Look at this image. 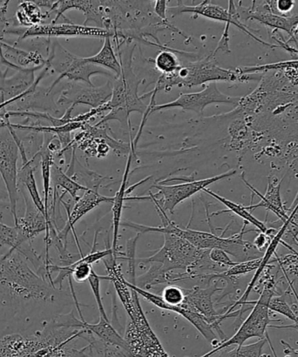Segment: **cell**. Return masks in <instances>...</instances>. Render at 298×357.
<instances>
[{
  "label": "cell",
  "mask_w": 298,
  "mask_h": 357,
  "mask_svg": "<svg viewBox=\"0 0 298 357\" xmlns=\"http://www.w3.org/2000/svg\"><path fill=\"white\" fill-rule=\"evenodd\" d=\"M61 292L31 269L19 252L0 255V295L6 303H54Z\"/></svg>",
  "instance_id": "obj_1"
},
{
  "label": "cell",
  "mask_w": 298,
  "mask_h": 357,
  "mask_svg": "<svg viewBox=\"0 0 298 357\" xmlns=\"http://www.w3.org/2000/svg\"><path fill=\"white\" fill-rule=\"evenodd\" d=\"M262 76L264 73H243L239 68L229 70L221 68L215 56L210 54L198 61L181 65L177 71L170 75H161L156 82V87L150 93H157L161 91L170 92L174 86L191 89L216 82H258L262 79Z\"/></svg>",
  "instance_id": "obj_2"
},
{
  "label": "cell",
  "mask_w": 298,
  "mask_h": 357,
  "mask_svg": "<svg viewBox=\"0 0 298 357\" xmlns=\"http://www.w3.org/2000/svg\"><path fill=\"white\" fill-rule=\"evenodd\" d=\"M160 217L163 220V227H154L140 225L139 232L141 234H174L175 236H181L187 240L189 243H191L193 246L198 248V250H211L214 248H219V250L225 251L226 253L237 259L238 262L250 261L252 259L264 257V254L255 250L253 243L244 240V234L251 231H245L247 222H245L240 233L225 238L223 236H216L213 233L203 232V231L181 229L168 218L166 213L160 215Z\"/></svg>",
  "instance_id": "obj_3"
},
{
  "label": "cell",
  "mask_w": 298,
  "mask_h": 357,
  "mask_svg": "<svg viewBox=\"0 0 298 357\" xmlns=\"http://www.w3.org/2000/svg\"><path fill=\"white\" fill-rule=\"evenodd\" d=\"M72 337L69 328L52 319L33 335L14 334L0 339V357H44Z\"/></svg>",
  "instance_id": "obj_4"
},
{
  "label": "cell",
  "mask_w": 298,
  "mask_h": 357,
  "mask_svg": "<svg viewBox=\"0 0 298 357\" xmlns=\"http://www.w3.org/2000/svg\"><path fill=\"white\" fill-rule=\"evenodd\" d=\"M132 54L133 51L131 54H127L124 61L119 57L122 66L121 75L114 80L113 96L107 103L110 113L98 122V126L106 124L110 121H118L121 124H128L129 128H131L129 117L132 112H138L144 115L148 110L142 96H138L142 79L133 71Z\"/></svg>",
  "instance_id": "obj_5"
},
{
  "label": "cell",
  "mask_w": 298,
  "mask_h": 357,
  "mask_svg": "<svg viewBox=\"0 0 298 357\" xmlns=\"http://www.w3.org/2000/svg\"><path fill=\"white\" fill-rule=\"evenodd\" d=\"M132 292V303L124 306L128 314V324L124 338L127 342L129 355L132 357H170L151 328L143 312L138 294L134 289Z\"/></svg>",
  "instance_id": "obj_6"
},
{
  "label": "cell",
  "mask_w": 298,
  "mask_h": 357,
  "mask_svg": "<svg viewBox=\"0 0 298 357\" xmlns=\"http://www.w3.org/2000/svg\"><path fill=\"white\" fill-rule=\"evenodd\" d=\"M47 59L50 62L51 68L59 73L58 79L47 89L49 93L65 78L72 82H84L90 86H94L91 82V77L94 75H104L117 79V77L107 69L87 61L86 58L71 54L57 41L52 45Z\"/></svg>",
  "instance_id": "obj_7"
},
{
  "label": "cell",
  "mask_w": 298,
  "mask_h": 357,
  "mask_svg": "<svg viewBox=\"0 0 298 357\" xmlns=\"http://www.w3.org/2000/svg\"><path fill=\"white\" fill-rule=\"evenodd\" d=\"M163 246L152 257L138 259L143 264H157L164 274L174 271L187 272L198 260L203 250L174 234H163Z\"/></svg>",
  "instance_id": "obj_8"
},
{
  "label": "cell",
  "mask_w": 298,
  "mask_h": 357,
  "mask_svg": "<svg viewBox=\"0 0 298 357\" xmlns=\"http://www.w3.org/2000/svg\"><path fill=\"white\" fill-rule=\"evenodd\" d=\"M19 156V146L14 141L9 129L6 127L0 128V176L6 185L10 212H12L15 225L19 220L17 212L20 191L19 170H17Z\"/></svg>",
  "instance_id": "obj_9"
},
{
  "label": "cell",
  "mask_w": 298,
  "mask_h": 357,
  "mask_svg": "<svg viewBox=\"0 0 298 357\" xmlns=\"http://www.w3.org/2000/svg\"><path fill=\"white\" fill-rule=\"evenodd\" d=\"M241 97H233L223 93L217 87L216 82L209 83L199 93H181L177 100L166 104L156 105L151 110L154 112L170 108H181L182 110L202 114L205 108L212 104H230L237 107Z\"/></svg>",
  "instance_id": "obj_10"
},
{
  "label": "cell",
  "mask_w": 298,
  "mask_h": 357,
  "mask_svg": "<svg viewBox=\"0 0 298 357\" xmlns=\"http://www.w3.org/2000/svg\"><path fill=\"white\" fill-rule=\"evenodd\" d=\"M237 174V170L232 169L219 176L203 178V180L184 182V183L166 185L163 184L154 185L158 192L154 196L161 195L163 199H157L165 213H173L175 208L186 199L192 197L200 191L208 188L209 185L216 183L224 178L232 177Z\"/></svg>",
  "instance_id": "obj_11"
},
{
  "label": "cell",
  "mask_w": 298,
  "mask_h": 357,
  "mask_svg": "<svg viewBox=\"0 0 298 357\" xmlns=\"http://www.w3.org/2000/svg\"><path fill=\"white\" fill-rule=\"evenodd\" d=\"M7 33H14L19 36V40L28 38L36 37H91L107 38L111 37L110 31L103 28L76 24L73 22L61 24H41L27 28L24 31L6 30Z\"/></svg>",
  "instance_id": "obj_12"
},
{
  "label": "cell",
  "mask_w": 298,
  "mask_h": 357,
  "mask_svg": "<svg viewBox=\"0 0 298 357\" xmlns=\"http://www.w3.org/2000/svg\"><path fill=\"white\" fill-rule=\"evenodd\" d=\"M218 282L216 281L213 285L207 286L206 289L194 287L191 289H185L184 303L187 304L191 309L204 317L210 324L213 325L215 331L218 333L221 342L226 341L227 337L223 331L221 330L220 324L228 317L223 311H217L214 306L213 296L217 291H222L223 288H219Z\"/></svg>",
  "instance_id": "obj_13"
},
{
  "label": "cell",
  "mask_w": 298,
  "mask_h": 357,
  "mask_svg": "<svg viewBox=\"0 0 298 357\" xmlns=\"http://www.w3.org/2000/svg\"><path fill=\"white\" fill-rule=\"evenodd\" d=\"M167 13H170L173 17L182 13H193L195 14V19L198 16H202L207 19L221 21V22H230L244 33L248 35L251 33L250 28L241 23L239 14L237 12V6L232 0L229 1V9H224L222 6L214 5L209 0L202 1L195 6H186L182 1H178L177 6L168 7Z\"/></svg>",
  "instance_id": "obj_14"
},
{
  "label": "cell",
  "mask_w": 298,
  "mask_h": 357,
  "mask_svg": "<svg viewBox=\"0 0 298 357\" xmlns=\"http://www.w3.org/2000/svg\"><path fill=\"white\" fill-rule=\"evenodd\" d=\"M240 20H254L268 27V29L285 31L292 41L298 24V15L286 16L273 12L268 1H253L250 7H237Z\"/></svg>",
  "instance_id": "obj_15"
},
{
  "label": "cell",
  "mask_w": 298,
  "mask_h": 357,
  "mask_svg": "<svg viewBox=\"0 0 298 357\" xmlns=\"http://www.w3.org/2000/svg\"><path fill=\"white\" fill-rule=\"evenodd\" d=\"M114 201V197H107V196L101 195L97 190L89 188L84 192L82 196H80V198L77 199L71 209V205L66 204V202L62 201V198L59 197V202H61L62 204L65 206L68 215V222H66L64 229L59 230V239L62 241L66 245H68V233L70 231H73L80 254H82L79 245L78 238H77L75 231V224L79 220L82 219L83 216H85L87 213H89L90 211H92L93 209L97 208L98 206L100 205L101 203L110 202L113 204Z\"/></svg>",
  "instance_id": "obj_16"
},
{
  "label": "cell",
  "mask_w": 298,
  "mask_h": 357,
  "mask_svg": "<svg viewBox=\"0 0 298 357\" xmlns=\"http://www.w3.org/2000/svg\"><path fill=\"white\" fill-rule=\"evenodd\" d=\"M114 84L107 82L101 86H80L71 84L68 89L62 91L58 100L59 105H87L92 108L103 107L110 100L113 96Z\"/></svg>",
  "instance_id": "obj_17"
},
{
  "label": "cell",
  "mask_w": 298,
  "mask_h": 357,
  "mask_svg": "<svg viewBox=\"0 0 298 357\" xmlns=\"http://www.w3.org/2000/svg\"><path fill=\"white\" fill-rule=\"evenodd\" d=\"M241 178L245 185L253 192V194L261 198V202L258 204L246 206L248 211H253V210L260 208L267 209L268 211L274 213L278 217L283 225V223H285L289 218V210L283 205L281 194H280L283 180L279 181L278 177L269 176L267 190L264 195L258 192L253 185L248 183L246 178H244V173L241 174Z\"/></svg>",
  "instance_id": "obj_18"
},
{
  "label": "cell",
  "mask_w": 298,
  "mask_h": 357,
  "mask_svg": "<svg viewBox=\"0 0 298 357\" xmlns=\"http://www.w3.org/2000/svg\"><path fill=\"white\" fill-rule=\"evenodd\" d=\"M20 190L26 204V213L23 217H19L15 226L24 239L31 243L42 232L45 233V236H48V223L45 216L35 206L30 196L27 194L26 189L21 185Z\"/></svg>",
  "instance_id": "obj_19"
},
{
  "label": "cell",
  "mask_w": 298,
  "mask_h": 357,
  "mask_svg": "<svg viewBox=\"0 0 298 357\" xmlns=\"http://www.w3.org/2000/svg\"><path fill=\"white\" fill-rule=\"evenodd\" d=\"M45 65L47 64L24 68L17 71L16 75L10 77V78H6L7 69L5 73H0V79H1L0 96L6 100L20 96V94L27 92L33 85L35 79H35L34 73L45 68Z\"/></svg>",
  "instance_id": "obj_20"
},
{
  "label": "cell",
  "mask_w": 298,
  "mask_h": 357,
  "mask_svg": "<svg viewBox=\"0 0 298 357\" xmlns=\"http://www.w3.org/2000/svg\"><path fill=\"white\" fill-rule=\"evenodd\" d=\"M0 64H13L21 68H30V65L38 66L47 64V59L37 51L20 50L0 40Z\"/></svg>",
  "instance_id": "obj_21"
},
{
  "label": "cell",
  "mask_w": 298,
  "mask_h": 357,
  "mask_svg": "<svg viewBox=\"0 0 298 357\" xmlns=\"http://www.w3.org/2000/svg\"><path fill=\"white\" fill-rule=\"evenodd\" d=\"M82 328L100 339L101 341L111 345L117 346L128 352V347L125 339L115 330L110 320L104 319L100 317L99 321L96 324H89L86 321H82ZM129 353V352H128Z\"/></svg>",
  "instance_id": "obj_22"
},
{
  "label": "cell",
  "mask_w": 298,
  "mask_h": 357,
  "mask_svg": "<svg viewBox=\"0 0 298 357\" xmlns=\"http://www.w3.org/2000/svg\"><path fill=\"white\" fill-rule=\"evenodd\" d=\"M111 38V37L105 38L103 47L100 51L97 54L86 59L87 61L107 69V71H111L117 79L121 75L122 66L115 54Z\"/></svg>",
  "instance_id": "obj_23"
},
{
  "label": "cell",
  "mask_w": 298,
  "mask_h": 357,
  "mask_svg": "<svg viewBox=\"0 0 298 357\" xmlns=\"http://www.w3.org/2000/svg\"><path fill=\"white\" fill-rule=\"evenodd\" d=\"M0 244L10 248V250L19 252L26 257L29 251L33 250L31 243L24 239L19 229L10 227L0 220Z\"/></svg>",
  "instance_id": "obj_24"
},
{
  "label": "cell",
  "mask_w": 298,
  "mask_h": 357,
  "mask_svg": "<svg viewBox=\"0 0 298 357\" xmlns=\"http://www.w3.org/2000/svg\"><path fill=\"white\" fill-rule=\"evenodd\" d=\"M203 192H207V194L209 195L210 196H212L213 198L217 199V201L222 203V204L228 208L227 211H222L217 213L232 212L234 213V215H237L241 217V218H243L247 223H251L252 225H254L255 227H257L259 232L266 233V231L268 230V227L265 225V223L261 222V220H259L258 218H255L254 215H252L251 212L248 211V210L246 208V206H243L238 204V203L231 202L230 199L216 194V192H214L209 188H205Z\"/></svg>",
  "instance_id": "obj_25"
},
{
  "label": "cell",
  "mask_w": 298,
  "mask_h": 357,
  "mask_svg": "<svg viewBox=\"0 0 298 357\" xmlns=\"http://www.w3.org/2000/svg\"><path fill=\"white\" fill-rule=\"evenodd\" d=\"M51 181L52 185H54V191H57L58 188L64 189L65 194L66 192H68L75 202L80 198L78 195L79 192H85L89 189L86 185L79 183L78 181L68 176V174L62 170L61 167L56 165L55 163H54V165L52 167Z\"/></svg>",
  "instance_id": "obj_26"
},
{
  "label": "cell",
  "mask_w": 298,
  "mask_h": 357,
  "mask_svg": "<svg viewBox=\"0 0 298 357\" xmlns=\"http://www.w3.org/2000/svg\"><path fill=\"white\" fill-rule=\"evenodd\" d=\"M266 344L267 339L265 337L254 344L237 346L231 351L223 349L219 357H262V349Z\"/></svg>",
  "instance_id": "obj_27"
},
{
  "label": "cell",
  "mask_w": 298,
  "mask_h": 357,
  "mask_svg": "<svg viewBox=\"0 0 298 357\" xmlns=\"http://www.w3.org/2000/svg\"><path fill=\"white\" fill-rule=\"evenodd\" d=\"M154 65L163 75H170L177 71L181 66L177 56L171 49L161 50L154 59Z\"/></svg>",
  "instance_id": "obj_28"
},
{
  "label": "cell",
  "mask_w": 298,
  "mask_h": 357,
  "mask_svg": "<svg viewBox=\"0 0 298 357\" xmlns=\"http://www.w3.org/2000/svg\"><path fill=\"white\" fill-rule=\"evenodd\" d=\"M268 307L269 311L282 314V316L292 321L294 324L298 323V317L294 313L292 306H290L288 301H287L285 294L273 296L271 301H269Z\"/></svg>",
  "instance_id": "obj_29"
},
{
  "label": "cell",
  "mask_w": 298,
  "mask_h": 357,
  "mask_svg": "<svg viewBox=\"0 0 298 357\" xmlns=\"http://www.w3.org/2000/svg\"><path fill=\"white\" fill-rule=\"evenodd\" d=\"M164 302L171 307V312H174L175 307H180L185 301V289L174 285L165 287L161 294Z\"/></svg>",
  "instance_id": "obj_30"
},
{
  "label": "cell",
  "mask_w": 298,
  "mask_h": 357,
  "mask_svg": "<svg viewBox=\"0 0 298 357\" xmlns=\"http://www.w3.org/2000/svg\"><path fill=\"white\" fill-rule=\"evenodd\" d=\"M101 281H110V278L107 275L106 276H100L96 274V271H93L92 274H91L90 278H89V282L90 288L92 289V292L94 294V298H96L98 309H99L100 317H103L104 319H108L107 314L106 310H105V307L103 305V298H101L100 295V282Z\"/></svg>",
  "instance_id": "obj_31"
},
{
  "label": "cell",
  "mask_w": 298,
  "mask_h": 357,
  "mask_svg": "<svg viewBox=\"0 0 298 357\" xmlns=\"http://www.w3.org/2000/svg\"><path fill=\"white\" fill-rule=\"evenodd\" d=\"M19 9L22 10L27 20H29L31 26L43 24L42 23L43 20L49 17L47 13H42L40 7L33 1H21Z\"/></svg>",
  "instance_id": "obj_32"
},
{
  "label": "cell",
  "mask_w": 298,
  "mask_h": 357,
  "mask_svg": "<svg viewBox=\"0 0 298 357\" xmlns=\"http://www.w3.org/2000/svg\"><path fill=\"white\" fill-rule=\"evenodd\" d=\"M141 236V234H138L132 239L128 240L127 241V253L125 254V257H122L124 260L128 261V273L129 279L131 281L129 282L132 283V284L136 285V279H135V253H136V244H137V241Z\"/></svg>",
  "instance_id": "obj_33"
},
{
  "label": "cell",
  "mask_w": 298,
  "mask_h": 357,
  "mask_svg": "<svg viewBox=\"0 0 298 357\" xmlns=\"http://www.w3.org/2000/svg\"><path fill=\"white\" fill-rule=\"evenodd\" d=\"M50 66L47 65L45 66L44 69L42 70V72L40 73V75L38 76V78L35 79V82L33 86L30 87L29 89L24 92L22 94H20V96L13 98V99L10 100H3V98L0 97V112L6 109V107L10 106V104L19 102L21 100H23L24 97L29 96V94L33 93L35 91L37 90L38 84L43 79L44 77L48 73L49 70H50Z\"/></svg>",
  "instance_id": "obj_34"
},
{
  "label": "cell",
  "mask_w": 298,
  "mask_h": 357,
  "mask_svg": "<svg viewBox=\"0 0 298 357\" xmlns=\"http://www.w3.org/2000/svg\"><path fill=\"white\" fill-rule=\"evenodd\" d=\"M209 258L216 264L224 268L232 267V266L236 265L238 262L234 261L230 257L229 254L226 253L225 251L219 250V248H214V250H209Z\"/></svg>",
  "instance_id": "obj_35"
},
{
  "label": "cell",
  "mask_w": 298,
  "mask_h": 357,
  "mask_svg": "<svg viewBox=\"0 0 298 357\" xmlns=\"http://www.w3.org/2000/svg\"><path fill=\"white\" fill-rule=\"evenodd\" d=\"M231 26L230 22L225 23V27H224V31L222 35V38L218 42V45H217V47L216 48L215 52H213L212 55L216 56L217 52H222L224 54H231L230 47V28Z\"/></svg>",
  "instance_id": "obj_36"
},
{
  "label": "cell",
  "mask_w": 298,
  "mask_h": 357,
  "mask_svg": "<svg viewBox=\"0 0 298 357\" xmlns=\"http://www.w3.org/2000/svg\"><path fill=\"white\" fill-rule=\"evenodd\" d=\"M273 12L282 13V15L292 12L295 6V1L293 0H278V1H268Z\"/></svg>",
  "instance_id": "obj_37"
},
{
  "label": "cell",
  "mask_w": 298,
  "mask_h": 357,
  "mask_svg": "<svg viewBox=\"0 0 298 357\" xmlns=\"http://www.w3.org/2000/svg\"><path fill=\"white\" fill-rule=\"evenodd\" d=\"M271 240L272 238L269 236L267 234L260 232V234L255 238V240L252 243H253L255 250L260 252L262 254H265V251L267 250L269 244H271Z\"/></svg>",
  "instance_id": "obj_38"
},
{
  "label": "cell",
  "mask_w": 298,
  "mask_h": 357,
  "mask_svg": "<svg viewBox=\"0 0 298 357\" xmlns=\"http://www.w3.org/2000/svg\"><path fill=\"white\" fill-rule=\"evenodd\" d=\"M281 344L283 347V353H285V357H298V349H293L288 342L282 340Z\"/></svg>",
  "instance_id": "obj_39"
},
{
  "label": "cell",
  "mask_w": 298,
  "mask_h": 357,
  "mask_svg": "<svg viewBox=\"0 0 298 357\" xmlns=\"http://www.w3.org/2000/svg\"><path fill=\"white\" fill-rule=\"evenodd\" d=\"M36 5L40 7H45V8H49V10L52 9V7L54 6L55 1H50V0H35L33 1Z\"/></svg>",
  "instance_id": "obj_40"
},
{
  "label": "cell",
  "mask_w": 298,
  "mask_h": 357,
  "mask_svg": "<svg viewBox=\"0 0 298 357\" xmlns=\"http://www.w3.org/2000/svg\"><path fill=\"white\" fill-rule=\"evenodd\" d=\"M265 337H266V339H267V342H268V344H269V349H271V352H272V355H273V356H274V357H278V354H276V349H275V348H274V346H273V344H272V342H271V337H269V335L268 332H266Z\"/></svg>",
  "instance_id": "obj_41"
},
{
  "label": "cell",
  "mask_w": 298,
  "mask_h": 357,
  "mask_svg": "<svg viewBox=\"0 0 298 357\" xmlns=\"http://www.w3.org/2000/svg\"><path fill=\"white\" fill-rule=\"evenodd\" d=\"M287 43L292 44L295 43L297 45V48L298 49V24L296 28L295 33H294V38L292 41L286 40Z\"/></svg>",
  "instance_id": "obj_42"
},
{
  "label": "cell",
  "mask_w": 298,
  "mask_h": 357,
  "mask_svg": "<svg viewBox=\"0 0 298 357\" xmlns=\"http://www.w3.org/2000/svg\"><path fill=\"white\" fill-rule=\"evenodd\" d=\"M2 1H0V3H1Z\"/></svg>",
  "instance_id": "obj_43"
}]
</instances>
